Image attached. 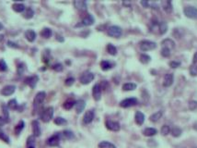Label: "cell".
<instances>
[{"instance_id":"40","label":"cell","mask_w":197,"mask_h":148,"mask_svg":"<svg viewBox=\"0 0 197 148\" xmlns=\"http://www.w3.org/2000/svg\"><path fill=\"white\" fill-rule=\"evenodd\" d=\"M35 136L34 135H31L30 137H28L27 139V147L29 146H35Z\"/></svg>"},{"instance_id":"44","label":"cell","mask_w":197,"mask_h":148,"mask_svg":"<svg viewBox=\"0 0 197 148\" xmlns=\"http://www.w3.org/2000/svg\"><path fill=\"white\" fill-rule=\"evenodd\" d=\"M53 70L55 71H56V72H61V71H63L64 67H63V65L61 63H56V64H55L53 66Z\"/></svg>"},{"instance_id":"6","label":"cell","mask_w":197,"mask_h":148,"mask_svg":"<svg viewBox=\"0 0 197 148\" xmlns=\"http://www.w3.org/2000/svg\"><path fill=\"white\" fill-rule=\"evenodd\" d=\"M94 74L92 73V72H90V71H85L81 76H80V78H79V82L82 83V84H84V85H86V84H89V83H90L93 80H94Z\"/></svg>"},{"instance_id":"29","label":"cell","mask_w":197,"mask_h":148,"mask_svg":"<svg viewBox=\"0 0 197 148\" xmlns=\"http://www.w3.org/2000/svg\"><path fill=\"white\" fill-rule=\"evenodd\" d=\"M24 127H25V122H24L23 120H20L19 123L17 124V126L15 127V130H14L15 133H16L17 135H19V134L23 130Z\"/></svg>"},{"instance_id":"17","label":"cell","mask_w":197,"mask_h":148,"mask_svg":"<svg viewBox=\"0 0 197 148\" xmlns=\"http://www.w3.org/2000/svg\"><path fill=\"white\" fill-rule=\"evenodd\" d=\"M173 74L172 73H168L164 76L163 80V86L164 87H169L173 83Z\"/></svg>"},{"instance_id":"51","label":"cell","mask_w":197,"mask_h":148,"mask_svg":"<svg viewBox=\"0 0 197 148\" xmlns=\"http://www.w3.org/2000/svg\"><path fill=\"white\" fill-rule=\"evenodd\" d=\"M74 82H75V79H74L73 77H69V78H67V79L66 80L65 84H66V86H72V85L74 84Z\"/></svg>"},{"instance_id":"8","label":"cell","mask_w":197,"mask_h":148,"mask_svg":"<svg viewBox=\"0 0 197 148\" xmlns=\"http://www.w3.org/2000/svg\"><path fill=\"white\" fill-rule=\"evenodd\" d=\"M39 82V76L38 75H32V76H29V77H26L25 80H24V82L29 85L31 88L34 89L37 82Z\"/></svg>"},{"instance_id":"27","label":"cell","mask_w":197,"mask_h":148,"mask_svg":"<svg viewBox=\"0 0 197 148\" xmlns=\"http://www.w3.org/2000/svg\"><path fill=\"white\" fill-rule=\"evenodd\" d=\"M162 8L167 13H170L172 11V4L171 1H163L162 2Z\"/></svg>"},{"instance_id":"26","label":"cell","mask_w":197,"mask_h":148,"mask_svg":"<svg viewBox=\"0 0 197 148\" xmlns=\"http://www.w3.org/2000/svg\"><path fill=\"white\" fill-rule=\"evenodd\" d=\"M52 34H53V32H52V30L50 29V28H44L43 30H42V32H41V36L42 37H44V38H45V39H48V38H50L51 36H52Z\"/></svg>"},{"instance_id":"54","label":"cell","mask_w":197,"mask_h":148,"mask_svg":"<svg viewBox=\"0 0 197 148\" xmlns=\"http://www.w3.org/2000/svg\"><path fill=\"white\" fill-rule=\"evenodd\" d=\"M6 123H7V120L4 118V117H1V116H0V127L4 126Z\"/></svg>"},{"instance_id":"28","label":"cell","mask_w":197,"mask_h":148,"mask_svg":"<svg viewBox=\"0 0 197 148\" xmlns=\"http://www.w3.org/2000/svg\"><path fill=\"white\" fill-rule=\"evenodd\" d=\"M76 105V101L75 100H72V99H68L66 100L64 104H63V107L66 110H70L73 106H75Z\"/></svg>"},{"instance_id":"33","label":"cell","mask_w":197,"mask_h":148,"mask_svg":"<svg viewBox=\"0 0 197 148\" xmlns=\"http://www.w3.org/2000/svg\"><path fill=\"white\" fill-rule=\"evenodd\" d=\"M99 148H116V146L110 142L103 141L99 143Z\"/></svg>"},{"instance_id":"18","label":"cell","mask_w":197,"mask_h":148,"mask_svg":"<svg viewBox=\"0 0 197 148\" xmlns=\"http://www.w3.org/2000/svg\"><path fill=\"white\" fill-rule=\"evenodd\" d=\"M76 111L78 114H80L83 112V110L85 109V106H86V102L83 100V99H80V100H78L76 101Z\"/></svg>"},{"instance_id":"39","label":"cell","mask_w":197,"mask_h":148,"mask_svg":"<svg viewBox=\"0 0 197 148\" xmlns=\"http://www.w3.org/2000/svg\"><path fill=\"white\" fill-rule=\"evenodd\" d=\"M181 130L179 128V127H174L172 130H171V134L173 137H179L181 135Z\"/></svg>"},{"instance_id":"58","label":"cell","mask_w":197,"mask_h":148,"mask_svg":"<svg viewBox=\"0 0 197 148\" xmlns=\"http://www.w3.org/2000/svg\"><path fill=\"white\" fill-rule=\"evenodd\" d=\"M3 39H4V35H3V34H1V35H0V42H1Z\"/></svg>"},{"instance_id":"43","label":"cell","mask_w":197,"mask_h":148,"mask_svg":"<svg viewBox=\"0 0 197 148\" xmlns=\"http://www.w3.org/2000/svg\"><path fill=\"white\" fill-rule=\"evenodd\" d=\"M7 70H8V65L6 61L4 59H1L0 60V71L4 72V71H7Z\"/></svg>"},{"instance_id":"46","label":"cell","mask_w":197,"mask_h":148,"mask_svg":"<svg viewBox=\"0 0 197 148\" xmlns=\"http://www.w3.org/2000/svg\"><path fill=\"white\" fill-rule=\"evenodd\" d=\"M161 55L164 58H169L170 56V50L167 47H162L161 49Z\"/></svg>"},{"instance_id":"49","label":"cell","mask_w":197,"mask_h":148,"mask_svg":"<svg viewBox=\"0 0 197 148\" xmlns=\"http://www.w3.org/2000/svg\"><path fill=\"white\" fill-rule=\"evenodd\" d=\"M190 74L191 76H197V65H191L190 67Z\"/></svg>"},{"instance_id":"12","label":"cell","mask_w":197,"mask_h":148,"mask_svg":"<svg viewBox=\"0 0 197 148\" xmlns=\"http://www.w3.org/2000/svg\"><path fill=\"white\" fill-rule=\"evenodd\" d=\"M92 95L95 101H100L101 98V88L99 83H96L92 88Z\"/></svg>"},{"instance_id":"5","label":"cell","mask_w":197,"mask_h":148,"mask_svg":"<svg viewBox=\"0 0 197 148\" xmlns=\"http://www.w3.org/2000/svg\"><path fill=\"white\" fill-rule=\"evenodd\" d=\"M183 13L187 18L197 20V9L191 6H187L183 10Z\"/></svg>"},{"instance_id":"2","label":"cell","mask_w":197,"mask_h":148,"mask_svg":"<svg viewBox=\"0 0 197 148\" xmlns=\"http://www.w3.org/2000/svg\"><path fill=\"white\" fill-rule=\"evenodd\" d=\"M139 47L141 49V51L143 52H146L149 50H153L157 47V44L155 42L152 41H148V40H143L139 43Z\"/></svg>"},{"instance_id":"13","label":"cell","mask_w":197,"mask_h":148,"mask_svg":"<svg viewBox=\"0 0 197 148\" xmlns=\"http://www.w3.org/2000/svg\"><path fill=\"white\" fill-rule=\"evenodd\" d=\"M94 22H95L94 17H93L92 15H90V14H88V15L82 20L81 23H80L79 25H77V27H78V26H91V25L94 24Z\"/></svg>"},{"instance_id":"11","label":"cell","mask_w":197,"mask_h":148,"mask_svg":"<svg viewBox=\"0 0 197 148\" xmlns=\"http://www.w3.org/2000/svg\"><path fill=\"white\" fill-rule=\"evenodd\" d=\"M16 91V86L15 85H6L5 87L2 88L1 90V94L4 96H9L11 94H13Z\"/></svg>"},{"instance_id":"55","label":"cell","mask_w":197,"mask_h":148,"mask_svg":"<svg viewBox=\"0 0 197 148\" xmlns=\"http://www.w3.org/2000/svg\"><path fill=\"white\" fill-rule=\"evenodd\" d=\"M141 5L144 8H149V3L147 1H146V0H145V1H144V0H142V1H141Z\"/></svg>"},{"instance_id":"59","label":"cell","mask_w":197,"mask_h":148,"mask_svg":"<svg viewBox=\"0 0 197 148\" xmlns=\"http://www.w3.org/2000/svg\"><path fill=\"white\" fill-rule=\"evenodd\" d=\"M3 28H4V26H3V24H2L1 22H0V31H1V30H2Z\"/></svg>"},{"instance_id":"19","label":"cell","mask_w":197,"mask_h":148,"mask_svg":"<svg viewBox=\"0 0 197 148\" xmlns=\"http://www.w3.org/2000/svg\"><path fill=\"white\" fill-rule=\"evenodd\" d=\"M134 120H135V123L139 126L143 125L144 121H145V115L140 112V111H137L135 113V116H134Z\"/></svg>"},{"instance_id":"20","label":"cell","mask_w":197,"mask_h":148,"mask_svg":"<svg viewBox=\"0 0 197 148\" xmlns=\"http://www.w3.org/2000/svg\"><path fill=\"white\" fill-rule=\"evenodd\" d=\"M25 37L29 42L32 43L36 39V33L33 30H28L25 32Z\"/></svg>"},{"instance_id":"16","label":"cell","mask_w":197,"mask_h":148,"mask_svg":"<svg viewBox=\"0 0 197 148\" xmlns=\"http://www.w3.org/2000/svg\"><path fill=\"white\" fill-rule=\"evenodd\" d=\"M73 4H74L75 8L78 10H81V11L87 10L88 5H87L86 1H82V0H76V1H74Z\"/></svg>"},{"instance_id":"42","label":"cell","mask_w":197,"mask_h":148,"mask_svg":"<svg viewBox=\"0 0 197 148\" xmlns=\"http://www.w3.org/2000/svg\"><path fill=\"white\" fill-rule=\"evenodd\" d=\"M55 124H56V125H64V124H66L67 123V121H66V119H65L64 118H61V117H58V118H55Z\"/></svg>"},{"instance_id":"4","label":"cell","mask_w":197,"mask_h":148,"mask_svg":"<svg viewBox=\"0 0 197 148\" xmlns=\"http://www.w3.org/2000/svg\"><path fill=\"white\" fill-rule=\"evenodd\" d=\"M45 97H46L45 92H43V91H42V92H39V93L35 95V97H34V100H33V108L36 109V108H38L40 106H42V104L44 103Z\"/></svg>"},{"instance_id":"14","label":"cell","mask_w":197,"mask_h":148,"mask_svg":"<svg viewBox=\"0 0 197 148\" xmlns=\"http://www.w3.org/2000/svg\"><path fill=\"white\" fill-rule=\"evenodd\" d=\"M32 132H33V135L35 137H39L41 136V133H42V130H41V126H40V123L38 120H32Z\"/></svg>"},{"instance_id":"45","label":"cell","mask_w":197,"mask_h":148,"mask_svg":"<svg viewBox=\"0 0 197 148\" xmlns=\"http://www.w3.org/2000/svg\"><path fill=\"white\" fill-rule=\"evenodd\" d=\"M63 134H64V136H65L66 139H69V140L75 138V135H74V133H73L71 130H64Z\"/></svg>"},{"instance_id":"53","label":"cell","mask_w":197,"mask_h":148,"mask_svg":"<svg viewBox=\"0 0 197 148\" xmlns=\"http://www.w3.org/2000/svg\"><path fill=\"white\" fill-rule=\"evenodd\" d=\"M180 63L178 62V61H171V62H169V66L172 69H176V68L180 67Z\"/></svg>"},{"instance_id":"1","label":"cell","mask_w":197,"mask_h":148,"mask_svg":"<svg viewBox=\"0 0 197 148\" xmlns=\"http://www.w3.org/2000/svg\"><path fill=\"white\" fill-rule=\"evenodd\" d=\"M53 117H54V107L53 106H48L47 108L43 110V112L41 113V119L45 123L50 122L51 119L53 118Z\"/></svg>"},{"instance_id":"34","label":"cell","mask_w":197,"mask_h":148,"mask_svg":"<svg viewBox=\"0 0 197 148\" xmlns=\"http://www.w3.org/2000/svg\"><path fill=\"white\" fill-rule=\"evenodd\" d=\"M107 52L112 55V56H115L117 54V48L112 45V44H108L107 45Z\"/></svg>"},{"instance_id":"48","label":"cell","mask_w":197,"mask_h":148,"mask_svg":"<svg viewBox=\"0 0 197 148\" xmlns=\"http://www.w3.org/2000/svg\"><path fill=\"white\" fill-rule=\"evenodd\" d=\"M24 70H25V65H24L23 63L19 64V65H18V68H17V72H18V74L21 76V75L24 72Z\"/></svg>"},{"instance_id":"15","label":"cell","mask_w":197,"mask_h":148,"mask_svg":"<svg viewBox=\"0 0 197 148\" xmlns=\"http://www.w3.org/2000/svg\"><path fill=\"white\" fill-rule=\"evenodd\" d=\"M94 117H95L94 111H93V110H88V111L85 113L84 117H83V122H84L85 124H89V123L92 122Z\"/></svg>"},{"instance_id":"52","label":"cell","mask_w":197,"mask_h":148,"mask_svg":"<svg viewBox=\"0 0 197 148\" xmlns=\"http://www.w3.org/2000/svg\"><path fill=\"white\" fill-rule=\"evenodd\" d=\"M7 45H8V46L9 47H11V48H20V46L16 44V43H14V42H12V41H8V43H7Z\"/></svg>"},{"instance_id":"21","label":"cell","mask_w":197,"mask_h":148,"mask_svg":"<svg viewBox=\"0 0 197 148\" xmlns=\"http://www.w3.org/2000/svg\"><path fill=\"white\" fill-rule=\"evenodd\" d=\"M161 46H162V47H167L169 50H171V49H173L175 47V43L171 39L168 38V39H164L161 42Z\"/></svg>"},{"instance_id":"24","label":"cell","mask_w":197,"mask_h":148,"mask_svg":"<svg viewBox=\"0 0 197 148\" xmlns=\"http://www.w3.org/2000/svg\"><path fill=\"white\" fill-rule=\"evenodd\" d=\"M162 115H163V111H161V110H160V111H157V112L152 114V115L150 116L149 119H150L151 122H157V121L161 118Z\"/></svg>"},{"instance_id":"35","label":"cell","mask_w":197,"mask_h":148,"mask_svg":"<svg viewBox=\"0 0 197 148\" xmlns=\"http://www.w3.org/2000/svg\"><path fill=\"white\" fill-rule=\"evenodd\" d=\"M8 107L12 109V110H15V109H18L19 108V105H18V102L16 99H11L9 101L8 103Z\"/></svg>"},{"instance_id":"47","label":"cell","mask_w":197,"mask_h":148,"mask_svg":"<svg viewBox=\"0 0 197 148\" xmlns=\"http://www.w3.org/2000/svg\"><path fill=\"white\" fill-rule=\"evenodd\" d=\"M0 139H1L2 141H4L5 142H7V143H9V142H10L9 136H8L5 132H3V131H0Z\"/></svg>"},{"instance_id":"36","label":"cell","mask_w":197,"mask_h":148,"mask_svg":"<svg viewBox=\"0 0 197 148\" xmlns=\"http://www.w3.org/2000/svg\"><path fill=\"white\" fill-rule=\"evenodd\" d=\"M2 111L4 114V118L7 120V122L9 121V109H8V106L3 104L2 105Z\"/></svg>"},{"instance_id":"32","label":"cell","mask_w":197,"mask_h":148,"mask_svg":"<svg viewBox=\"0 0 197 148\" xmlns=\"http://www.w3.org/2000/svg\"><path fill=\"white\" fill-rule=\"evenodd\" d=\"M158 29L160 34H165L168 31V24L165 22H161L158 23Z\"/></svg>"},{"instance_id":"23","label":"cell","mask_w":197,"mask_h":148,"mask_svg":"<svg viewBox=\"0 0 197 148\" xmlns=\"http://www.w3.org/2000/svg\"><path fill=\"white\" fill-rule=\"evenodd\" d=\"M33 16H34V11L32 8H26L25 10L23 11V17L26 20H31L33 18Z\"/></svg>"},{"instance_id":"38","label":"cell","mask_w":197,"mask_h":148,"mask_svg":"<svg viewBox=\"0 0 197 148\" xmlns=\"http://www.w3.org/2000/svg\"><path fill=\"white\" fill-rule=\"evenodd\" d=\"M169 132H170V128H169V125H163V126L161 127L160 133H161L163 136L168 135Z\"/></svg>"},{"instance_id":"10","label":"cell","mask_w":197,"mask_h":148,"mask_svg":"<svg viewBox=\"0 0 197 148\" xmlns=\"http://www.w3.org/2000/svg\"><path fill=\"white\" fill-rule=\"evenodd\" d=\"M60 143V134L59 133H55L53 136H51L48 140H47V144L49 146L55 147V146H58Z\"/></svg>"},{"instance_id":"22","label":"cell","mask_w":197,"mask_h":148,"mask_svg":"<svg viewBox=\"0 0 197 148\" xmlns=\"http://www.w3.org/2000/svg\"><path fill=\"white\" fill-rule=\"evenodd\" d=\"M26 7L24 6V4L22 3H15L12 5V10L15 11V12H18V13H21L25 10Z\"/></svg>"},{"instance_id":"30","label":"cell","mask_w":197,"mask_h":148,"mask_svg":"<svg viewBox=\"0 0 197 148\" xmlns=\"http://www.w3.org/2000/svg\"><path fill=\"white\" fill-rule=\"evenodd\" d=\"M136 89V84L134 82H126L123 85V91H134Z\"/></svg>"},{"instance_id":"41","label":"cell","mask_w":197,"mask_h":148,"mask_svg":"<svg viewBox=\"0 0 197 148\" xmlns=\"http://www.w3.org/2000/svg\"><path fill=\"white\" fill-rule=\"evenodd\" d=\"M188 107H189V109H190L191 111H195V110H197V101H195V100L190 101L189 104H188Z\"/></svg>"},{"instance_id":"31","label":"cell","mask_w":197,"mask_h":148,"mask_svg":"<svg viewBox=\"0 0 197 148\" xmlns=\"http://www.w3.org/2000/svg\"><path fill=\"white\" fill-rule=\"evenodd\" d=\"M100 67L102 70H109L112 68V64L108 60H102L100 62Z\"/></svg>"},{"instance_id":"57","label":"cell","mask_w":197,"mask_h":148,"mask_svg":"<svg viewBox=\"0 0 197 148\" xmlns=\"http://www.w3.org/2000/svg\"><path fill=\"white\" fill-rule=\"evenodd\" d=\"M192 62L194 63V64H196L197 63V52L193 55V58H192Z\"/></svg>"},{"instance_id":"50","label":"cell","mask_w":197,"mask_h":148,"mask_svg":"<svg viewBox=\"0 0 197 148\" xmlns=\"http://www.w3.org/2000/svg\"><path fill=\"white\" fill-rule=\"evenodd\" d=\"M50 53H49V50H47L46 52H44V55L43 57V61L45 62V63H48L50 61Z\"/></svg>"},{"instance_id":"9","label":"cell","mask_w":197,"mask_h":148,"mask_svg":"<svg viewBox=\"0 0 197 148\" xmlns=\"http://www.w3.org/2000/svg\"><path fill=\"white\" fill-rule=\"evenodd\" d=\"M105 126L108 130L112 131H119L121 130V125L117 121H112V120H107L105 123Z\"/></svg>"},{"instance_id":"60","label":"cell","mask_w":197,"mask_h":148,"mask_svg":"<svg viewBox=\"0 0 197 148\" xmlns=\"http://www.w3.org/2000/svg\"><path fill=\"white\" fill-rule=\"evenodd\" d=\"M27 148H35V146H29V147H27Z\"/></svg>"},{"instance_id":"37","label":"cell","mask_w":197,"mask_h":148,"mask_svg":"<svg viewBox=\"0 0 197 148\" xmlns=\"http://www.w3.org/2000/svg\"><path fill=\"white\" fill-rule=\"evenodd\" d=\"M139 59H140V61H141L143 64H147V63L150 62L151 58H150L148 55H146V54H142V55L140 56Z\"/></svg>"},{"instance_id":"3","label":"cell","mask_w":197,"mask_h":148,"mask_svg":"<svg viewBox=\"0 0 197 148\" xmlns=\"http://www.w3.org/2000/svg\"><path fill=\"white\" fill-rule=\"evenodd\" d=\"M107 34L109 36L111 37H114V38H119L121 37L122 34H123V31H122V28L117 26V25H112L111 27L108 28V31H107Z\"/></svg>"},{"instance_id":"25","label":"cell","mask_w":197,"mask_h":148,"mask_svg":"<svg viewBox=\"0 0 197 148\" xmlns=\"http://www.w3.org/2000/svg\"><path fill=\"white\" fill-rule=\"evenodd\" d=\"M157 133V130L155 129V128H146L143 130V134L145 136H147V137H151V136H154Z\"/></svg>"},{"instance_id":"56","label":"cell","mask_w":197,"mask_h":148,"mask_svg":"<svg viewBox=\"0 0 197 148\" xmlns=\"http://www.w3.org/2000/svg\"><path fill=\"white\" fill-rule=\"evenodd\" d=\"M56 40L59 41V42H61V43H63V42L65 41V39H64L61 35H56Z\"/></svg>"},{"instance_id":"7","label":"cell","mask_w":197,"mask_h":148,"mask_svg":"<svg viewBox=\"0 0 197 148\" xmlns=\"http://www.w3.org/2000/svg\"><path fill=\"white\" fill-rule=\"evenodd\" d=\"M137 99L135 97H130V98H126L123 99V101H121L120 103V106L123 107V108H127L130 106H134L137 104Z\"/></svg>"}]
</instances>
